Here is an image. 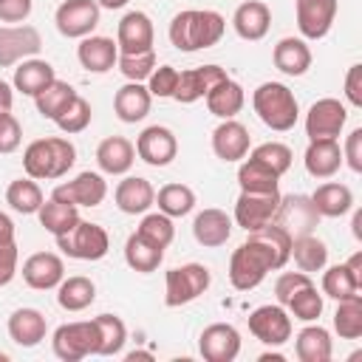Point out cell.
<instances>
[{
  "mask_svg": "<svg viewBox=\"0 0 362 362\" xmlns=\"http://www.w3.org/2000/svg\"><path fill=\"white\" fill-rule=\"evenodd\" d=\"M226 31V20L223 14L212 11V8H184L170 20V42L178 51H201V48H212L215 42H221Z\"/></svg>",
  "mask_w": 362,
  "mask_h": 362,
  "instance_id": "6da1fadb",
  "label": "cell"
},
{
  "mask_svg": "<svg viewBox=\"0 0 362 362\" xmlns=\"http://www.w3.org/2000/svg\"><path fill=\"white\" fill-rule=\"evenodd\" d=\"M76 161V147L65 136L37 139L23 150V170L34 181H51L68 175Z\"/></svg>",
  "mask_w": 362,
  "mask_h": 362,
  "instance_id": "7a4b0ae2",
  "label": "cell"
},
{
  "mask_svg": "<svg viewBox=\"0 0 362 362\" xmlns=\"http://www.w3.org/2000/svg\"><path fill=\"white\" fill-rule=\"evenodd\" d=\"M252 107H255L257 119L266 127L277 130V133L291 130L297 124V119H300V105H297L291 88L283 85V82H263V85H257V90L252 93Z\"/></svg>",
  "mask_w": 362,
  "mask_h": 362,
  "instance_id": "3957f363",
  "label": "cell"
},
{
  "mask_svg": "<svg viewBox=\"0 0 362 362\" xmlns=\"http://www.w3.org/2000/svg\"><path fill=\"white\" fill-rule=\"evenodd\" d=\"M277 269L280 266H277L274 255L260 240H255L249 235L246 243H240L229 257V283L238 291H252L266 280L269 272H277Z\"/></svg>",
  "mask_w": 362,
  "mask_h": 362,
  "instance_id": "277c9868",
  "label": "cell"
},
{
  "mask_svg": "<svg viewBox=\"0 0 362 362\" xmlns=\"http://www.w3.org/2000/svg\"><path fill=\"white\" fill-rule=\"evenodd\" d=\"M212 283V274L204 263H184V266H175L167 272V280H164V303L170 308H178V305H187L192 300H198Z\"/></svg>",
  "mask_w": 362,
  "mask_h": 362,
  "instance_id": "5b68a950",
  "label": "cell"
},
{
  "mask_svg": "<svg viewBox=\"0 0 362 362\" xmlns=\"http://www.w3.org/2000/svg\"><path fill=\"white\" fill-rule=\"evenodd\" d=\"M57 246L74 260H102L110 249V238L99 223L79 218V223L71 232L57 235Z\"/></svg>",
  "mask_w": 362,
  "mask_h": 362,
  "instance_id": "8992f818",
  "label": "cell"
},
{
  "mask_svg": "<svg viewBox=\"0 0 362 362\" xmlns=\"http://www.w3.org/2000/svg\"><path fill=\"white\" fill-rule=\"evenodd\" d=\"M96 322L93 320H79V322H65L54 331L51 345L54 354L62 362H79L85 356H96Z\"/></svg>",
  "mask_w": 362,
  "mask_h": 362,
  "instance_id": "52a82bcc",
  "label": "cell"
},
{
  "mask_svg": "<svg viewBox=\"0 0 362 362\" xmlns=\"http://www.w3.org/2000/svg\"><path fill=\"white\" fill-rule=\"evenodd\" d=\"M280 206V189L274 192H246L240 189L235 201V223L246 232H255L274 221V212Z\"/></svg>",
  "mask_w": 362,
  "mask_h": 362,
  "instance_id": "ba28073f",
  "label": "cell"
},
{
  "mask_svg": "<svg viewBox=\"0 0 362 362\" xmlns=\"http://www.w3.org/2000/svg\"><path fill=\"white\" fill-rule=\"evenodd\" d=\"M272 223H277L291 238H297V235L314 232V226L320 223V212L314 209L311 195H300V192L294 195L291 192V195H280V206H277Z\"/></svg>",
  "mask_w": 362,
  "mask_h": 362,
  "instance_id": "9c48e42d",
  "label": "cell"
},
{
  "mask_svg": "<svg viewBox=\"0 0 362 362\" xmlns=\"http://www.w3.org/2000/svg\"><path fill=\"white\" fill-rule=\"evenodd\" d=\"M57 31L68 40H82L99 25V3L96 0H65L54 14Z\"/></svg>",
  "mask_w": 362,
  "mask_h": 362,
  "instance_id": "30bf717a",
  "label": "cell"
},
{
  "mask_svg": "<svg viewBox=\"0 0 362 362\" xmlns=\"http://www.w3.org/2000/svg\"><path fill=\"white\" fill-rule=\"evenodd\" d=\"M348 122V110L339 99L334 96H325V99H317L308 113H305V136L308 141L314 139H337L342 133Z\"/></svg>",
  "mask_w": 362,
  "mask_h": 362,
  "instance_id": "8fae6325",
  "label": "cell"
},
{
  "mask_svg": "<svg viewBox=\"0 0 362 362\" xmlns=\"http://www.w3.org/2000/svg\"><path fill=\"white\" fill-rule=\"evenodd\" d=\"M249 331L255 339H260L263 345H283L291 339V317L288 311L274 303V305H260L249 314Z\"/></svg>",
  "mask_w": 362,
  "mask_h": 362,
  "instance_id": "7c38bea8",
  "label": "cell"
},
{
  "mask_svg": "<svg viewBox=\"0 0 362 362\" xmlns=\"http://www.w3.org/2000/svg\"><path fill=\"white\" fill-rule=\"evenodd\" d=\"M42 48V37L34 25H0V68H11Z\"/></svg>",
  "mask_w": 362,
  "mask_h": 362,
  "instance_id": "4fadbf2b",
  "label": "cell"
},
{
  "mask_svg": "<svg viewBox=\"0 0 362 362\" xmlns=\"http://www.w3.org/2000/svg\"><path fill=\"white\" fill-rule=\"evenodd\" d=\"M133 147H136V156L141 161H147L150 167H167L178 153V139H175V133L170 127L150 124V127H144L139 133Z\"/></svg>",
  "mask_w": 362,
  "mask_h": 362,
  "instance_id": "5bb4252c",
  "label": "cell"
},
{
  "mask_svg": "<svg viewBox=\"0 0 362 362\" xmlns=\"http://www.w3.org/2000/svg\"><path fill=\"white\" fill-rule=\"evenodd\" d=\"M198 354L206 362H232L240 354V334L229 322H212L198 337Z\"/></svg>",
  "mask_w": 362,
  "mask_h": 362,
  "instance_id": "9a60e30c",
  "label": "cell"
},
{
  "mask_svg": "<svg viewBox=\"0 0 362 362\" xmlns=\"http://www.w3.org/2000/svg\"><path fill=\"white\" fill-rule=\"evenodd\" d=\"M107 195V184L99 173H79L74 181H65V184H57L51 198L57 201H65V204H74V206H99Z\"/></svg>",
  "mask_w": 362,
  "mask_h": 362,
  "instance_id": "2e32d148",
  "label": "cell"
},
{
  "mask_svg": "<svg viewBox=\"0 0 362 362\" xmlns=\"http://www.w3.org/2000/svg\"><path fill=\"white\" fill-rule=\"evenodd\" d=\"M297 28L305 40H322L337 17V0H294Z\"/></svg>",
  "mask_w": 362,
  "mask_h": 362,
  "instance_id": "e0dca14e",
  "label": "cell"
},
{
  "mask_svg": "<svg viewBox=\"0 0 362 362\" xmlns=\"http://www.w3.org/2000/svg\"><path fill=\"white\" fill-rule=\"evenodd\" d=\"M223 79H226V71L221 65H198L189 71H178V85H175L173 99L181 105H192V102L204 99Z\"/></svg>",
  "mask_w": 362,
  "mask_h": 362,
  "instance_id": "ac0fdd59",
  "label": "cell"
},
{
  "mask_svg": "<svg viewBox=\"0 0 362 362\" xmlns=\"http://www.w3.org/2000/svg\"><path fill=\"white\" fill-rule=\"evenodd\" d=\"M153 37H156L153 20L144 11H127L119 20V28H116L119 54H141V51H150L153 48Z\"/></svg>",
  "mask_w": 362,
  "mask_h": 362,
  "instance_id": "d6986e66",
  "label": "cell"
},
{
  "mask_svg": "<svg viewBox=\"0 0 362 362\" xmlns=\"http://www.w3.org/2000/svg\"><path fill=\"white\" fill-rule=\"evenodd\" d=\"M62 277H65V263L54 252H34L23 263V280H25V286H31L37 291L57 288L62 283Z\"/></svg>",
  "mask_w": 362,
  "mask_h": 362,
  "instance_id": "ffe728a7",
  "label": "cell"
},
{
  "mask_svg": "<svg viewBox=\"0 0 362 362\" xmlns=\"http://www.w3.org/2000/svg\"><path fill=\"white\" fill-rule=\"evenodd\" d=\"M232 25H235V34L240 40H249V42H257L269 34V25H272V8L263 3V0H246L235 8L232 14Z\"/></svg>",
  "mask_w": 362,
  "mask_h": 362,
  "instance_id": "44dd1931",
  "label": "cell"
},
{
  "mask_svg": "<svg viewBox=\"0 0 362 362\" xmlns=\"http://www.w3.org/2000/svg\"><path fill=\"white\" fill-rule=\"evenodd\" d=\"M249 130L235 122V119H223L215 130H212V153L221 161H243L249 153Z\"/></svg>",
  "mask_w": 362,
  "mask_h": 362,
  "instance_id": "7402d4cb",
  "label": "cell"
},
{
  "mask_svg": "<svg viewBox=\"0 0 362 362\" xmlns=\"http://www.w3.org/2000/svg\"><path fill=\"white\" fill-rule=\"evenodd\" d=\"M303 164H305V173L314 175V178L337 175L339 167H342V147H339V141L337 139H314V141H308Z\"/></svg>",
  "mask_w": 362,
  "mask_h": 362,
  "instance_id": "603a6c76",
  "label": "cell"
},
{
  "mask_svg": "<svg viewBox=\"0 0 362 362\" xmlns=\"http://www.w3.org/2000/svg\"><path fill=\"white\" fill-rule=\"evenodd\" d=\"M79 65L90 74H107L116 59H119V45L110 37H99V34H88L82 37L79 48H76Z\"/></svg>",
  "mask_w": 362,
  "mask_h": 362,
  "instance_id": "cb8c5ba5",
  "label": "cell"
},
{
  "mask_svg": "<svg viewBox=\"0 0 362 362\" xmlns=\"http://www.w3.org/2000/svg\"><path fill=\"white\" fill-rule=\"evenodd\" d=\"M116 206L124 212V215H144L153 204H156V189L147 178L141 175H127L116 184Z\"/></svg>",
  "mask_w": 362,
  "mask_h": 362,
  "instance_id": "d4e9b609",
  "label": "cell"
},
{
  "mask_svg": "<svg viewBox=\"0 0 362 362\" xmlns=\"http://www.w3.org/2000/svg\"><path fill=\"white\" fill-rule=\"evenodd\" d=\"M192 235L201 246L206 249H218L223 246L229 238H232V218L223 212V209H215V206H206L195 215L192 221Z\"/></svg>",
  "mask_w": 362,
  "mask_h": 362,
  "instance_id": "484cf974",
  "label": "cell"
},
{
  "mask_svg": "<svg viewBox=\"0 0 362 362\" xmlns=\"http://www.w3.org/2000/svg\"><path fill=\"white\" fill-rule=\"evenodd\" d=\"M136 161V147L124 136H107L96 147V164L107 175H124Z\"/></svg>",
  "mask_w": 362,
  "mask_h": 362,
  "instance_id": "4316f807",
  "label": "cell"
},
{
  "mask_svg": "<svg viewBox=\"0 0 362 362\" xmlns=\"http://www.w3.org/2000/svg\"><path fill=\"white\" fill-rule=\"evenodd\" d=\"M150 105H153V96H150L147 85H141V82H127L113 96V110L124 124L141 122L150 113Z\"/></svg>",
  "mask_w": 362,
  "mask_h": 362,
  "instance_id": "83f0119b",
  "label": "cell"
},
{
  "mask_svg": "<svg viewBox=\"0 0 362 362\" xmlns=\"http://www.w3.org/2000/svg\"><path fill=\"white\" fill-rule=\"evenodd\" d=\"M272 59H274V68L283 71L286 76H303L311 68V48L300 37H283L274 45Z\"/></svg>",
  "mask_w": 362,
  "mask_h": 362,
  "instance_id": "f1b7e54d",
  "label": "cell"
},
{
  "mask_svg": "<svg viewBox=\"0 0 362 362\" xmlns=\"http://www.w3.org/2000/svg\"><path fill=\"white\" fill-rule=\"evenodd\" d=\"M311 204L320 212V218H342L354 209V192L348 184L325 181L311 192Z\"/></svg>",
  "mask_w": 362,
  "mask_h": 362,
  "instance_id": "f546056e",
  "label": "cell"
},
{
  "mask_svg": "<svg viewBox=\"0 0 362 362\" xmlns=\"http://www.w3.org/2000/svg\"><path fill=\"white\" fill-rule=\"evenodd\" d=\"M48 322L42 317V311L37 308H17L8 317V337L20 345V348H34L45 339Z\"/></svg>",
  "mask_w": 362,
  "mask_h": 362,
  "instance_id": "4dcf8cb0",
  "label": "cell"
},
{
  "mask_svg": "<svg viewBox=\"0 0 362 362\" xmlns=\"http://www.w3.org/2000/svg\"><path fill=\"white\" fill-rule=\"evenodd\" d=\"M206 110L212 113V116H218V119H235L238 113H240V107H243V102H246V93H243V88L235 82V79H223V82H218L206 96Z\"/></svg>",
  "mask_w": 362,
  "mask_h": 362,
  "instance_id": "1f68e13d",
  "label": "cell"
},
{
  "mask_svg": "<svg viewBox=\"0 0 362 362\" xmlns=\"http://www.w3.org/2000/svg\"><path fill=\"white\" fill-rule=\"evenodd\" d=\"M51 79H57V74H54V65L45 59L28 57V59L17 62V68H14V90H20L25 96H37Z\"/></svg>",
  "mask_w": 362,
  "mask_h": 362,
  "instance_id": "d6a6232c",
  "label": "cell"
},
{
  "mask_svg": "<svg viewBox=\"0 0 362 362\" xmlns=\"http://www.w3.org/2000/svg\"><path fill=\"white\" fill-rule=\"evenodd\" d=\"M291 257H294V266L305 274L322 272L328 263V246H325V240H320L311 232L297 235V238H291Z\"/></svg>",
  "mask_w": 362,
  "mask_h": 362,
  "instance_id": "836d02e7",
  "label": "cell"
},
{
  "mask_svg": "<svg viewBox=\"0 0 362 362\" xmlns=\"http://www.w3.org/2000/svg\"><path fill=\"white\" fill-rule=\"evenodd\" d=\"M164 260V249L150 243L147 238H141L139 232H133L127 240H124V263L133 269V272H141V274H150L161 266Z\"/></svg>",
  "mask_w": 362,
  "mask_h": 362,
  "instance_id": "e575fe53",
  "label": "cell"
},
{
  "mask_svg": "<svg viewBox=\"0 0 362 362\" xmlns=\"http://www.w3.org/2000/svg\"><path fill=\"white\" fill-rule=\"evenodd\" d=\"M93 300H96V286L85 274L62 277V283L57 286V303L65 311H85Z\"/></svg>",
  "mask_w": 362,
  "mask_h": 362,
  "instance_id": "d590c367",
  "label": "cell"
},
{
  "mask_svg": "<svg viewBox=\"0 0 362 362\" xmlns=\"http://www.w3.org/2000/svg\"><path fill=\"white\" fill-rule=\"evenodd\" d=\"M294 354L300 362H328L331 359V334L322 325H305L294 339Z\"/></svg>",
  "mask_w": 362,
  "mask_h": 362,
  "instance_id": "8d00e7d4",
  "label": "cell"
},
{
  "mask_svg": "<svg viewBox=\"0 0 362 362\" xmlns=\"http://www.w3.org/2000/svg\"><path fill=\"white\" fill-rule=\"evenodd\" d=\"M37 215H40V223L45 226V232H51L54 238L71 232L79 223V206L65 204V201H57V198L42 201V206L37 209Z\"/></svg>",
  "mask_w": 362,
  "mask_h": 362,
  "instance_id": "74e56055",
  "label": "cell"
},
{
  "mask_svg": "<svg viewBox=\"0 0 362 362\" xmlns=\"http://www.w3.org/2000/svg\"><path fill=\"white\" fill-rule=\"evenodd\" d=\"M96 322V356H116L127 342V328L116 314H99Z\"/></svg>",
  "mask_w": 362,
  "mask_h": 362,
  "instance_id": "f35d334b",
  "label": "cell"
},
{
  "mask_svg": "<svg viewBox=\"0 0 362 362\" xmlns=\"http://www.w3.org/2000/svg\"><path fill=\"white\" fill-rule=\"evenodd\" d=\"M156 204H158V212L170 218H184L195 209V192L187 184H164L156 192Z\"/></svg>",
  "mask_w": 362,
  "mask_h": 362,
  "instance_id": "ab89813d",
  "label": "cell"
},
{
  "mask_svg": "<svg viewBox=\"0 0 362 362\" xmlns=\"http://www.w3.org/2000/svg\"><path fill=\"white\" fill-rule=\"evenodd\" d=\"M238 184L246 192H274L280 184V175L272 173L269 167H263L255 158H243L238 167Z\"/></svg>",
  "mask_w": 362,
  "mask_h": 362,
  "instance_id": "60d3db41",
  "label": "cell"
},
{
  "mask_svg": "<svg viewBox=\"0 0 362 362\" xmlns=\"http://www.w3.org/2000/svg\"><path fill=\"white\" fill-rule=\"evenodd\" d=\"M6 204L20 215H34L42 206V189L34 178H17L6 189Z\"/></svg>",
  "mask_w": 362,
  "mask_h": 362,
  "instance_id": "b9f144b4",
  "label": "cell"
},
{
  "mask_svg": "<svg viewBox=\"0 0 362 362\" xmlns=\"http://www.w3.org/2000/svg\"><path fill=\"white\" fill-rule=\"evenodd\" d=\"M362 291V283L351 274V269L345 263H337L331 269H325L322 274V294L331 297V300H348V297H356Z\"/></svg>",
  "mask_w": 362,
  "mask_h": 362,
  "instance_id": "7bdbcfd3",
  "label": "cell"
},
{
  "mask_svg": "<svg viewBox=\"0 0 362 362\" xmlns=\"http://www.w3.org/2000/svg\"><path fill=\"white\" fill-rule=\"evenodd\" d=\"M76 96V90L68 85V82H62V79H51L37 96H34V105H37V110H40V116H45V119H57V113L71 102Z\"/></svg>",
  "mask_w": 362,
  "mask_h": 362,
  "instance_id": "ee69618b",
  "label": "cell"
},
{
  "mask_svg": "<svg viewBox=\"0 0 362 362\" xmlns=\"http://www.w3.org/2000/svg\"><path fill=\"white\" fill-rule=\"evenodd\" d=\"M334 331L342 339H359L362 337V294L339 300L334 311Z\"/></svg>",
  "mask_w": 362,
  "mask_h": 362,
  "instance_id": "f6af8a7d",
  "label": "cell"
},
{
  "mask_svg": "<svg viewBox=\"0 0 362 362\" xmlns=\"http://www.w3.org/2000/svg\"><path fill=\"white\" fill-rule=\"evenodd\" d=\"M90 119H93V110H90V102L85 99V96H74L59 113H57V119H54V124L62 130V133H68V136H74V133H82L88 124H90Z\"/></svg>",
  "mask_w": 362,
  "mask_h": 362,
  "instance_id": "bcb514c9",
  "label": "cell"
},
{
  "mask_svg": "<svg viewBox=\"0 0 362 362\" xmlns=\"http://www.w3.org/2000/svg\"><path fill=\"white\" fill-rule=\"evenodd\" d=\"M286 308H288V314H291L294 320L314 322V320H320V314H322V294L317 291L314 283H308V286H303L300 291L291 294V300L286 303Z\"/></svg>",
  "mask_w": 362,
  "mask_h": 362,
  "instance_id": "7dc6e473",
  "label": "cell"
},
{
  "mask_svg": "<svg viewBox=\"0 0 362 362\" xmlns=\"http://www.w3.org/2000/svg\"><path fill=\"white\" fill-rule=\"evenodd\" d=\"M246 156L255 158V161H260L263 167H269V170L277 173V175L288 173V167H291V161H294L291 147L283 144V141H263V144H257V147H255L252 153H246Z\"/></svg>",
  "mask_w": 362,
  "mask_h": 362,
  "instance_id": "c3c4849f",
  "label": "cell"
},
{
  "mask_svg": "<svg viewBox=\"0 0 362 362\" xmlns=\"http://www.w3.org/2000/svg\"><path fill=\"white\" fill-rule=\"evenodd\" d=\"M136 232H139L141 238H147L150 243L161 246V249H167V246L173 243V238H175L173 218H170V215H164V212H150V215H144Z\"/></svg>",
  "mask_w": 362,
  "mask_h": 362,
  "instance_id": "681fc988",
  "label": "cell"
},
{
  "mask_svg": "<svg viewBox=\"0 0 362 362\" xmlns=\"http://www.w3.org/2000/svg\"><path fill=\"white\" fill-rule=\"evenodd\" d=\"M116 65H119V71L124 74L127 82H144L156 68V51L150 48V51H141V54H119Z\"/></svg>",
  "mask_w": 362,
  "mask_h": 362,
  "instance_id": "f907efd6",
  "label": "cell"
},
{
  "mask_svg": "<svg viewBox=\"0 0 362 362\" xmlns=\"http://www.w3.org/2000/svg\"><path fill=\"white\" fill-rule=\"evenodd\" d=\"M175 85H178V68H173V65H158L147 76V90H150V96H158V99L173 96Z\"/></svg>",
  "mask_w": 362,
  "mask_h": 362,
  "instance_id": "816d5d0a",
  "label": "cell"
},
{
  "mask_svg": "<svg viewBox=\"0 0 362 362\" xmlns=\"http://www.w3.org/2000/svg\"><path fill=\"white\" fill-rule=\"evenodd\" d=\"M308 283H314V280H311V274H305V272H283V274L274 280L277 303L286 308V303L291 300V294H294V291H300V288H303V286H308Z\"/></svg>",
  "mask_w": 362,
  "mask_h": 362,
  "instance_id": "f5cc1de1",
  "label": "cell"
},
{
  "mask_svg": "<svg viewBox=\"0 0 362 362\" xmlns=\"http://www.w3.org/2000/svg\"><path fill=\"white\" fill-rule=\"evenodd\" d=\"M20 141H23V127H20L17 116H11V110L0 113V156L14 153L20 147Z\"/></svg>",
  "mask_w": 362,
  "mask_h": 362,
  "instance_id": "db71d44e",
  "label": "cell"
},
{
  "mask_svg": "<svg viewBox=\"0 0 362 362\" xmlns=\"http://www.w3.org/2000/svg\"><path fill=\"white\" fill-rule=\"evenodd\" d=\"M342 164H348L354 173H362V127H354L342 147Z\"/></svg>",
  "mask_w": 362,
  "mask_h": 362,
  "instance_id": "11a10c76",
  "label": "cell"
},
{
  "mask_svg": "<svg viewBox=\"0 0 362 362\" xmlns=\"http://www.w3.org/2000/svg\"><path fill=\"white\" fill-rule=\"evenodd\" d=\"M17 260H20V252H17V243H0V286H8L17 274Z\"/></svg>",
  "mask_w": 362,
  "mask_h": 362,
  "instance_id": "9f6ffc18",
  "label": "cell"
},
{
  "mask_svg": "<svg viewBox=\"0 0 362 362\" xmlns=\"http://www.w3.org/2000/svg\"><path fill=\"white\" fill-rule=\"evenodd\" d=\"M31 14V0H0V23H23Z\"/></svg>",
  "mask_w": 362,
  "mask_h": 362,
  "instance_id": "6f0895ef",
  "label": "cell"
},
{
  "mask_svg": "<svg viewBox=\"0 0 362 362\" xmlns=\"http://www.w3.org/2000/svg\"><path fill=\"white\" fill-rule=\"evenodd\" d=\"M345 99L354 107H362V65H351L345 74Z\"/></svg>",
  "mask_w": 362,
  "mask_h": 362,
  "instance_id": "680465c9",
  "label": "cell"
},
{
  "mask_svg": "<svg viewBox=\"0 0 362 362\" xmlns=\"http://www.w3.org/2000/svg\"><path fill=\"white\" fill-rule=\"evenodd\" d=\"M11 105H14V88L6 79H0V113H8Z\"/></svg>",
  "mask_w": 362,
  "mask_h": 362,
  "instance_id": "91938a15",
  "label": "cell"
},
{
  "mask_svg": "<svg viewBox=\"0 0 362 362\" xmlns=\"http://www.w3.org/2000/svg\"><path fill=\"white\" fill-rule=\"evenodd\" d=\"M11 240H14V221L6 212H0V243H11Z\"/></svg>",
  "mask_w": 362,
  "mask_h": 362,
  "instance_id": "94428289",
  "label": "cell"
},
{
  "mask_svg": "<svg viewBox=\"0 0 362 362\" xmlns=\"http://www.w3.org/2000/svg\"><path fill=\"white\" fill-rule=\"evenodd\" d=\"M351 226H354V238L362 240V209L354 212V223H351Z\"/></svg>",
  "mask_w": 362,
  "mask_h": 362,
  "instance_id": "6125c7cd",
  "label": "cell"
},
{
  "mask_svg": "<svg viewBox=\"0 0 362 362\" xmlns=\"http://www.w3.org/2000/svg\"><path fill=\"white\" fill-rule=\"evenodd\" d=\"M96 3H99V8H110V11H113V8H122V6H127L130 0H96Z\"/></svg>",
  "mask_w": 362,
  "mask_h": 362,
  "instance_id": "be15d7a7",
  "label": "cell"
},
{
  "mask_svg": "<svg viewBox=\"0 0 362 362\" xmlns=\"http://www.w3.org/2000/svg\"><path fill=\"white\" fill-rule=\"evenodd\" d=\"M127 359H130V362H136V359H153V354H144V351H133V354H127Z\"/></svg>",
  "mask_w": 362,
  "mask_h": 362,
  "instance_id": "e7e4bbea",
  "label": "cell"
},
{
  "mask_svg": "<svg viewBox=\"0 0 362 362\" xmlns=\"http://www.w3.org/2000/svg\"><path fill=\"white\" fill-rule=\"evenodd\" d=\"M269 359H272V362H283L280 354H263V356H260V362H269Z\"/></svg>",
  "mask_w": 362,
  "mask_h": 362,
  "instance_id": "03108f58",
  "label": "cell"
}]
</instances>
